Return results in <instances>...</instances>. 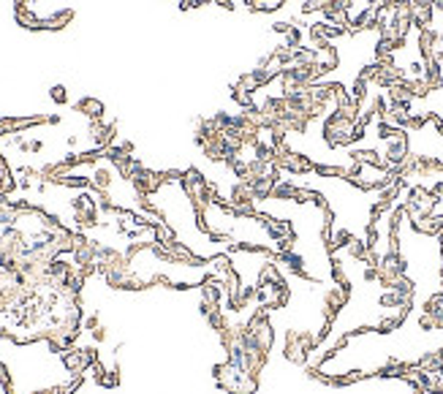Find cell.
Wrapping results in <instances>:
<instances>
[{
	"instance_id": "6da1fadb",
	"label": "cell",
	"mask_w": 443,
	"mask_h": 394,
	"mask_svg": "<svg viewBox=\"0 0 443 394\" xmlns=\"http://www.w3.org/2000/svg\"><path fill=\"white\" fill-rule=\"evenodd\" d=\"M77 112H82V115L90 117V120H98V117L104 115V104L95 101V98H82V101L77 104Z\"/></svg>"
}]
</instances>
